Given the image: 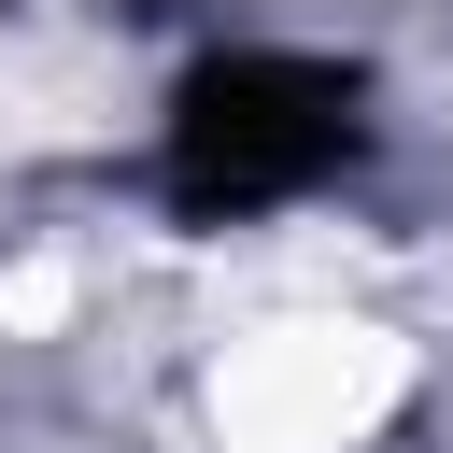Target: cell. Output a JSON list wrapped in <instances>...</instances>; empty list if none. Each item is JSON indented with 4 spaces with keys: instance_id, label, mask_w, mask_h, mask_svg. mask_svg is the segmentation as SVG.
Instances as JSON below:
<instances>
[{
    "instance_id": "obj_1",
    "label": "cell",
    "mask_w": 453,
    "mask_h": 453,
    "mask_svg": "<svg viewBox=\"0 0 453 453\" xmlns=\"http://www.w3.org/2000/svg\"><path fill=\"white\" fill-rule=\"evenodd\" d=\"M368 142L354 71L326 57H212L170 113V198L184 212H283Z\"/></svg>"
}]
</instances>
